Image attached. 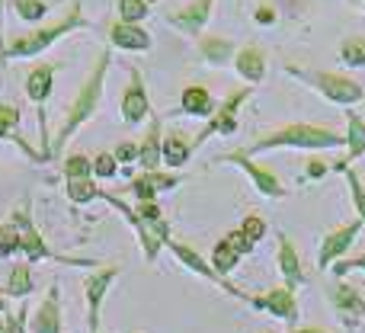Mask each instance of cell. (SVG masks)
Wrapping results in <instances>:
<instances>
[{
    "label": "cell",
    "mask_w": 365,
    "mask_h": 333,
    "mask_svg": "<svg viewBox=\"0 0 365 333\" xmlns=\"http://www.w3.org/2000/svg\"><path fill=\"white\" fill-rule=\"evenodd\" d=\"M106 68H109V51H100L93 71H90V77L81 83L74 103H71V109H68V119H64L61 132H58V138H55V154H61V148L68 145L71 135H74L77 128H81L83 122H87L90 116L96 113V106H100V100H103V81H106Z\"/></svg>",
    "instance_id": "obj_1"
},
{
    "label": "cell",
    "mask_w": 365,
    "mask_h": 333,
    "mask_svg": "<svg viewBox=\"0 0 365 333\" xmlns=\"http://www.w3.org/2000/svg\"><path fill=\"white\" fill-rule=\"evenodd\" d=\"M87 19L81 16V4H71V10L64 13L58 23H51V26H42V29H36V32H26V36H19V39H13L10 45H4L0 48V61H10V58H32V55H38V51H45L51 42H58L61 36H68L71 29H77V26H83Z\"/></svg>",
    "instance_id": "obj_2"
},
{
    "label": "cell",
    "mask_w": 365,
    "mask_h": 333,
    "mask_svg": "<svg viewBox=\"0 0 365 333\" xmlns=\"http://www.w3.org/2000/svg\"><path fill=\"white\" fill-rule=\"evenodd\" d=\"M340 145H346L343 135L321 125H308V122H295V125H285L279 132L259 138L244 154H259V151H269V148H340Z\"/></svg>",
    "instance_id": "obj_3"
},
{
    "label": "cell",
    "mask_w": 365,
    "mask_h": 333,
    "mask_svg": "<svg viewBox=\"0 0 365 333\" xmlns=\"http://www.w3.org/2000/svg\"><path fill=\"white\" fill-rule=\"evenodd\" d=\"M289 74L298 77V81H304V83H311V87H317L327 100L343 103V106L362 100V87L356 81H349V77L330 74V71H302V68H292V64H289Z\"/></svg>",
    "instance_id": "obj_4"
},
{
    "label": "cell",
    "mask_w": 365,
    "mask_h": 333,
    "mask_svg": "<svg viewBox=\"0 0 365 333\" xmlns=\"http://www.w3.org/2000/svg\"><path fill=\"white\" fill-rule=\"evenodd\" d=\"M119 276V270H100L93 272V276L83 282V292H87V327L90 333H100V304H103V295H106V289L113 285V279Z\"/></svg>",
    "instance_id": "obj_5"
},
{
    "label": "cell",
    "mask_w": 365,
    "mask_h": 333,
    "mask_svg": "<svg viewBox=\"0 0 365 333\" xmlns=\"http://www.w3.org/2000/svg\"><path fill=\"white\" fill-rule=\"evenodd\" d=\"M250 96V87H244V90H234L231 96H227L225 103H221L218 109H215V119L205 125V132L195 138V145H202V141L208 138V135H215V132H225V135H231L234 128H237V109H240V103Z\"/></svg>",
    "instance_id": "obj_6"
},
{
    "label": "cell",
    "mask_w": 365,
    "mask_h": 333,
    "mask_svg": "<svg viewBox=\"0 0 365 333\" xmlns=\"http://www.w3.org/2000/svg\"><path fill=\"white\" fill-rule=\"evenodd\" d=\"M148 113H151V103H148L145 81H141L138 71H132V83H128V90L122 93V119H125L128 125H138Z\"/></svg>",
    "instance_id": "obj_7"
},
{
    "label": "cell",
    "mask_w": 365,
    "mask_h": 333,
    "mask_svg": "<svg viewBox=\"0 0 365 333\" xmlns=\"http://www.w3.org/2000/svg\"><path fill=\"white\" fill-rule=\"evenodd\" d=\"M109 42L115 48H125V51H148L151 48V36L141 29L138 23H115L109 29Z\"/></svg>",
    "instance_id": "obj_8"
},
{
    "label": "cell",
    "mask_w": 365,
    "mask_h": 333,
    "mask_svg": "<svg viewBox=\"0 0 365 333\" xmlns=\"http://www.w3.org/2000/svg\"><path fill=\"white\" fill-rule=\"evenodd\" d=\"M208 13H212V0H195V4H189L186 10H180V13H170V26H177V29L182 32H189V36H195V32L205 26V19H208Z\"/></svg>",
    "instance_id": "obj_9"
},
{
    "label": "cell",
    "mask_w": 365,
    "mask_h": 333,
    "mask_svg": "<svg viewBox=\"0 0 365 333\" xmlns=\"http://www.w3.org/2000/svg\"><path fill=\"white\" fill-rule=\"evenodd\" d=\"M16 227H19V250L26 253L29 260H45V257H51L48 253V247L42 244V237H38V231L32 227V221H29V215L26 212H16Z\"/></svg>",
    "instance_id": "obj_10"
},
{
    "label": "cell",
    "mask_w": 365,
    "mask_h": 333,
    "mask_svg": "<svg viewBox=\"0 0 365 333\" xmlns=\"http://www.w3.org/2000/svg\"><path fill=\"white\" fill-rule=\"evenodd\" d=\"M51 81H55V68L51 64H36L26 77V96H29L36 106H42L51 93Z\"/></svg>",
    "instance_id": "obj_11"
},
{
    "label": "cell",
    "mask_w": 365,
    "mask_h": 333,
    "mask_svg": "<svg viewBox=\"0 0 365 333\" xmlns=\"http://www.w3.org/2000/svg\"><path fill=\"white\" fill-rule=\"evenodd\" d=\"M234 64H237V74L244 77V81L250 83H259L266 74V58L263 51L257 48V45H247V48L237 51V58H234Z\"/></svg>",
    "instance_id": "obj_12"
},
{
    "label": "cell",
    "mask_w": 365,
    "mask_h": 333,
    "mask_svg": "<svg viewBox=\"0 0 365 333\" xmlns=\"http://www.w3.org/2000/svg\"><path fill=\"white\" fill-rule=\"evenodd\" d=\"M227 164H237V167H244L247 173H250V180L259 186V193H266V195H282V186H279V180L269 173V170H263V167H257V164H250L247 160V154H227Z\"/></svg>",
    "instance_id": "obj_13"
},
{
    "label": "cell",
    "mask_w": 365,
    "mask_h": 333,
    "mask_svg": "<svg viewBox=\"0 0 365 333\" xmlns=\"http://www.w3.org/2000/svg\"><path fill=\"white\" fill-rule=\"evenodd\" d=\"M36 333H61V308H58V289H48L45 302L36 311Z\"/></svg>",
    "instance_id": "obj_14"
},
{
    "label": "cell",
    "mask_w": 365,
    "mask_h": 333,
    "mask_svg": "<svg viewBox=\"0 0 365 333\" xmlns=\"http://www.w3.org/2000/svg\"><path fill=\"white\" fill-rule=\"evenodd\" d=\"M182 113H189V116H212L215 113L212 93H208L205 87H186V90H182Z\"/></svg>",
    "instance_id": "obj_15"
},
{
    "label": "cell",
    "mask_w": 365,
    "mask_h": 333,
    "mask_svg": "<svg viewBox=\"0 0 365 333\" xmlns=\"http://www.w3.org/2000/svg\"><path fill=\"white\" fill-rule=\"evenodd\" d=\"M253 304H257V308L272 311V314H279V317H285V321H292V317H295V302H292L289 289H276V292H269L266 298H257Z\"/></svg>",
    "instance_id": "obj_16"
},
{
    "label": "cell",
    "mask_w": 365,
    "mask_h": 333,
    "mask_svg": "<svg viewBox=\"0 0 365 333\" xmlns=\"http://www.w3.org/2000/svg\"><path fill=\"white\" fill-rule=\"evenodd\" d=\"M356 234H359V225H349V227H343V231L330 234V237H327V244L321 247V266H327L330 260L336 257V253H343V250H346V247L356 240Z\"/></svg>",
    "instance_id": "obj_17"
},
{
    "label": "cell",
    "mask_w": 365,
    "mask_h": 333,
    "mask_svg": "<svg viewBox=\"0 0 365 333\" xmlns=\"http://www.w3.org/2000/svg\"><path fill=\"white\" fill-rule=\"evenodd\" d=\"M170 186H177V176H160V173H154V170H148V176H141V180L132 183L135 195L145 202H151L158 189H170Z\"/></svg>",
    "instance_id": "obj_18"
},
{
    "label": "cell",
    "mask_w": 365,
    "mask_h": 333,
    "mask_svg": "<svg viewBox=\"0 0 365 333\" xmlns=\"http://www.w3.org/2000/svg\"><path fill=\"white\" fill-rule=\"evenodd\" d=\"M160 145H164V141H160V122L154 119L151 122V132H148V138H145V145L138 148V160L148 170H154L160 160H164V154H160Z\"/></svg>",
    "instance_id": "obj_19"
},
{
    "label": "cell",
    "mask_w": 365,
    "mask_h": 333,
    "mask_svg": "<svg viewBox=\"0 0 365 333\" xmlns=\"http://www.w3.org/2000/svg\"><path fill=\"white\" fill-rule=\"evenodd\" d=\"M199 48H202V58H205L208 64H225L227 58L234 55V45L227 42V39H215V36L212 39H202Z\"/></svg>",
    "instance_id": "obj_20"
},
{
    "label": "cell",
    "mask_w": 365,
    "mask_h": 333,
    "mask_svg": "<svg viewBox=\"0 0 365 333\" xmlns=\"http://www.w3.org/2000/svg\"><path fill=\"white\" fill-rule=\"evenodd\" d=\"M6 292H10L13 298H26L32 292V272H29V263H16L10 272V279H6Z\"/></svg>",
    "instance_id": "obj_21"
},
{
    "label": "cell",
    "mask_w": 365,
    "mask_h": 333,
    "mask_svg": "<svg viewBox=\"0 0 365 333\" xmlns=\"http://www.w3.org/2000/svg\"><path fill=\"white\" fill-rule=\"evenodd\" d=\"M189 151H192V148H189L180 135H170V138H164V145H160V154H164V160L170 167H182V164H186Z\"/></svg>",
    "instance_id": "obj_22"
},
{
    "label": "cell",
    "mask_w": 365,
    "mask_h": 333,
    "mask_svg": "<svg viewBox=\"0 0 365 333\" xmlns=\"http://www.w3.org/2000/svg\"><path fill=\"white\" fill-rule=\"evenodd\" d=\"M173 247V253H177V257L182 260V263H186L189 266V270H195V272H199V276H205V279H215V282H218V272H215L212 270V266H205V263H202V257H199V253H195V250H189V247H182V244H170Z\"/></svg>",
    "instance_id": "obj_23"
},
{
    "label": "cell",
    "mask_w": 365,
    "mask_h": 333,
    "mask_svg": "<svg viewBox=\"0 0 365 333\" xmlns=\"http://www.w3.org/2000/svg\"><path fill=\"white\" fill-rule=\"evenodd\" d=\"M282 244V250H279V266H282V272H285V279H289V285H298L302 282V270H298V257H295V250H292V244L289 240H279Z\"/></svg>",
    "instance_id": "obj_24"
},
{
    "label": "cell",
    "mask_w": 365,
    "mask_h": 333,
    "mask_svg": "<svg viewBox=\"0 0 365 333\" xmlns=\"http://www.w3.org/2000/svg\"><path fill=\"white\" fill-rule=\"evenodd\" d=\"M346 125H349V135H346L349 154H353V158H362V154H365V125H362V119L349 113L346 116Z\"/></svg>",
    "instance_id": "obj_25"
},
{
    "label": "cell",
    "mask_w": 365,
    "mask_h": 333,
    "mask_svg": "<svg viewBox=\"0 0 365 333\" xmlns=\"http://www.w3.org/2000/svg\"><path fill=\"white\" fill-rule=\"evenodd\" d=\"M237 257H240V253L234 250V247L227 244V240H221V244L215 247V257H212L215 272H218V276H225V272H231L234 266H237Z\"/></svg>",
    "instance_id": "obj_26"
},
{
    "label": "cell",
    "mask_w": 365,
    "mask_h": 333,
    "mask_svg": "<svg viewBox=\"0 0 365 333\" xmlns=\"http://www.w3.org/2000/svg\"><path fill=\"white\" fill-rule=\"evenodd\" d=\"M340 58L346 64H353V68H362L365 64V39H346L340 48Z\"/></svg>",
    "instance_id": "obj_27"
},
{
    "label": "cell",
    "mask_w": 365,
    "mask_h": 333,
    "mask_svg": "<svg viewBox=\"0 0 365 333\" xmlns=\"http://www.w3.org/2000/svg\"><path fill=\"white\" fill-rule=\"evenodd\" d=\"M334 302H336V308H343V311H359V314H365V304H362V298L356 295L353 289H346V285H336V292H334Z\"/></svg>",
    "instance_id": "obj_28"
},
{
    "label": "cell",
    "mask_w": 365,
    "mask_h": 333,
    "mask_svg": "<svg viewBox=\"0 0 365 333\" xmlns=\"http://www.w3.org/2000/svg\"><path fill=\"white\" fill-rule=\"evenodd\" d=\"M90 170H93V164H90L83 154H71V158L64 160V176H68V180H87Z\"/></svg>",
    "instance_id": "obj_29"
},
{
    "label": "cell",
    "mask_w": 365,
    "mask_h": 333,
    "mask_svg": "<svg viewBox=\"0 0 365 333\" xmlns=\"http://www.w3.org/2000/svg\"><path fill=\"white\" fill-rule=\"evenodd\" d=\"M16 13L26 23H36V19H42L48 13V4L45 0H16Z\"/></svg>",
    "instance_id": "obj_30"
},
{
    "label": "cell",
    "mask_w": 365,
    "mask_h": 333,
    "mask_svg": "<svg viewBox=\"0 0 365 333\" xmlns=\"http://www.w3.org/2000/svg\"><path fill=\"white\" fill-rule=\"evenodd\" d=\"M119 16L122 23H141L148 16V4L145 0H119Z\"/></svg>",
    "instance_id": "obj_31"
},
{
    "label": "cell",
    "mask_w": 365,
    "mask_h": 333,
    "mask_svg": "<svg viewBox=\"0 0 365 333\" xmlns=\"http://www.w3.org/2000/svg\"><path fill=\"white\" fill-rule=\"evenodd\" d=\"M68 195L74 202H90V199H96V195H100V189L90 183V176H87V180H68Z\"/></svg>",
    "instance_id": "obj_32"
},
{
    "label": "cell",
    "mask_w": 365,
    "mask_h": 333,
    "mask_svg": "<svg viewBox=\"0 0 365 333\" xmlns=\"http://www.w3.org/2000/svg\"><path fill=\"white\" fill-rule=\"evenodd\" d=\"M19 250V234L16 227L10 225H0V257H10V253Z\"/></svg>",
    "instance_id": "obj_33"
},
{
    "label": "cell",
    "mask_w": 365,
    "mask_h": 333,
    "mask_svg": "<svg viewBox=\"0 0 365 333\" xmlns=\"http://www.w3.org/2000/svg\"><path fill=\"white\" fill-rule=\"evenodd\" d=\"M19 122V109L16 106H0V138L10 135V128H16Z\"/></svg>",
    "instance_id": "obj_34"
},
{
    "label": "cell",
    "mask_w": 365,
    "mask_h": 333,
    "mask_svg": "<svg viewBox=\"0 0 365 333\" xmlns=\"http://www.w3.org/2000/svg\"><path fill=\"white\" fill-rule=\"evenodd\" d=\"M93 173L103 176V180L115 176V158H113V154H100V158L93 160Z\"/></svg>",
    "instance_id": "obj_35"
},
{
    "label": "cell",
    "mask_w": 365,
    "mask_h": 333,
    "mask_svg": "<svg viewBox=\"0 0 365 333\" xmlns=\"http://www.w3.org/2000/svg\"><path fill=\"white\" fill-rule=\"evenodd\" d=\"M26 317H29V308H26V304H23V308H19L16 314H10V317H6V321H4L6 333H26Z\"/></svg>",
    "instance_id": "obj_36"
},
{
    "label": "cell",
    "mask_w": 365,
    "mask_h": 333,
    "mask_svg": "<svg viewBox=\"0 0 365 333\" xmlns=\"http://www.w3.org/2000/svg\"><path fill=\"white\" fill-rule=\"evenodd\" d=\"M263 231H266V225H263L259 218H247V221H244V234H247L250 240H259V237H263Z\"/></svg>",
    "instance_id": "obj_37"
},
{
    "label": "cell",
    "mask_w": 365,
    "mask_h": 333,
    "mask_svg": "<svg viewBox=\"0 0 365 333\" xmlns=\"http://www.w3.org/2000/svg\"><path fill=\"white\" fill-rule=\"evenodd\" d=\"M349 186H353V195H356V205H359V212H362V218H365V193H362L359 180H356V176H353V173H349Z\"/></svg>",
    "instance_id": "obj_38"
},
{
    "label": "cell",
    "mask_w": 365,
    "mask_h": 333,
    "mask_svg": "<svg viewBox=\"0 0 365 333\" xmlns=\"http://www.w3.org/2000/svg\"><path fill=\"white\" fill-rule=\"evenodd\" d=\"M135 158H138L135 145H119V151H115V160H135Z\"/></svg>",
    "instance_id": "obj_39"
},
{
    "label": "cell",
    "mask_w": 365,
    "mask_h": 333,
    "mask_svg": "<svg viewBox=\"0 0 365 333\" xmlns=\"http://www.w3.org/2000/svg\"><path fill=\"white\" fill-rule=\"evenodd\" d=\"M257 23H263V26L276 23V13H272L269 6H259V10H257Z\"/></svg>",
    "instance_id": "obj_40"
},
{
    "label": "cell",
    "mask_w": 365,
    "mask_h": 333,
    "mask_svg": "<svg viewBox=\"0 0 365 333\" xmlns=\"http://www.w3.org/2000/svg\"><path fill=\"white\" fill-rule=\"evenodd\" d=\"M349 266H359V270H365V257H362V260H356V263H346V266H340V272H346Z\"/></svg>",
    "instance_id": "obj_41"
},
{
    "label": "cell",
    "mask_w": 365,
    "mask_h": 333,
    "mask_svg": "<svg viewBox=\"0 0 365 333\" xmlns=\"http://www.w3.org/2000/svg\"><path fill=\"white\" fill-rule=\"evenodd\" d=\"M324 173V164H311V176H321Z\"/></svg>",
    "instance_id": "obj_42"
},
{
    "label": "cell",
    "mask_w": 365,
    "mask_h": 333,
    "mask_svg": "<svg viewBox=\"0 0 365 333\" xmlns=\"http://www.w3.org/2000/svg\"><path fill=\"white\" fill-rule=\"evenodd\" d=\"M298 333H324V330H298Z\"/></svg>",
    "instance_id": "obj_43"
},
{
    "label": "cell",
    "mask_w": 365,
    "mask_h": 333,
    "mask_svg": "<svg viewBox=\"0 0 365 333\" xmlns=\"http://www.w3.org/2000/svg\"><path fill=\"white\" fill-rule=\"evenodd\" d=\"M4 45H6V42H4V32H0V48H4Z\"/></svg>",
    "instance_id": "obj_44"
},
{
    "label": "cell",
    "mask_w": 365,
    "mask_h": 333,
    "mask_svg": "<svg viewBox=\"0 0 365 333\" xmlns=\"http://www.w3.org/2000/svg\"><path fill=\"white\" fill-rule=\"evenodd\" d=\"M6 308V302H4V298H0V311H4Z\"/></svg>",
    "instance_id": "obj_45"
},
{
    "label": "cell",
    "mask_w": 365,
    "mask_h": 333,
    "mask_svg": "<svg viewBox=\"0 0 365 333\" xmlns=\"http://www.w3.org/2000/svg\"><path fill=\"white\" fill-rule=\"evenodd\" d=\"M0 333H6V327H4V324H0Z\"/></svg>",
    "instance_id": "obj_46"
},
{
    "label": "cell",
    "mask_w": 365,
    "mask_h": 333,
    "mask_svg": "<svg viewBox=\"0 0 365 333\" xmlns=\"http://www.w3.org/2000/svg\"><path fill=\"white\" fill-rule=\"evenodd\" d=\"M0 4H6V0H0Z\"/></svg>",
    "instance_id": "obj_47"
}]
</instances>
